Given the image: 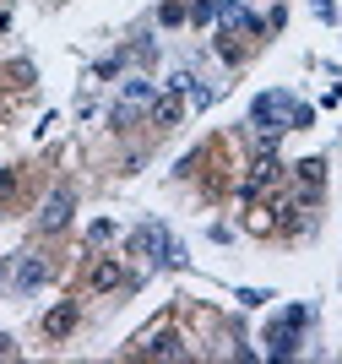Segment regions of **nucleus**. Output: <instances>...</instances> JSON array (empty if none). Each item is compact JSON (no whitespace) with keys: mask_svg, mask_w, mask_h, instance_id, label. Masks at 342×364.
Masks as SVG:
<instances>
[{"mask_svg":"<svg viewBox=\"0 0 342 364\" xmlns=\"http://www.w3.org/2000/svg\"><path fill=\"white\" fill-rule=\"evenodd\" d=\"M304 326H310V304H288L283 316L267 326V353H272V359H294Z\"/></svg>","mask_w":342,"mask_h":364,"instance_id":"1","label":"nucleus"},{"mask_svg":"<svg viewBox=\"0 0 342 364\" xmlns=\"http://www.w3.org/2000/svg\"><path fill=\"white\" fill-rule=\"evenodd\" d=\"M131 250H136V256H152L158 267H185V245H179L164 223H141L131 234Z\"/></svg>","mask_w":342,"mask_h":364,"instance_id":"2","label":"nucleus"},{"mask_svg":"<svg viewBox=\"0 0 342 364\" xmlns=\"http://www.w3.org/2000/svg\"><path fill=\"white\" fill-rule=\"evenodd\" d=\"M288 120H294V98H288V92H261V98L250 104V125L261 131V136L288 131Z\"/></svg>","mask_w":342,"mask_h":364,"instance_id":"3","label":"nucleus"},{"mask_svg":"<svg viewBox=\"0 0 342 364\" xmlns=\"http://www.w3.org/2000/svg\"><path fill=\"white\" fill-rule=\"evenodd\" d=\"M277 180H283V164H277V152H272V147H261V152H255V164H250V174H245V185H239V196L255 201L261 191H272Z\"/></svg>","mask_w":342,"mask_h":364,"instance_id":"4","label":"nucleus"},{"mask_svg":"<svg viewBox=\"0 0 342 364\" xmlns=\"http://www.w3.org/2000/svg\"><path fill=\"white\" fill-rule=\"evenodd\" d=\"M131 353H136V359H191V348H185L179 332H169V326H164V332H147Z\"/></svg>","mask_w":342,"mask_h":364,"instance_id":"5","label":"nucleus"},{"mask_svg":"<svg viewBox=\"0 0 342 364\" xmlns=\"http://www.w3.org/2000/svg\"><path fill=\"white\" fill-rule=\"evenodd\" d=\"M179 114H185V92H179V87H164V92L147 104V120L158 125V131H174Z\"/></svg>","mask_w":342,"mask_h":364,"instance_id":"6","label":"nucleus"},{"mask_svg":"<svg viewBox=\"0 0 342 364\" xmlns=\"http://www.w3.org/2000/svg\"><path fill=\"white\" fill-rule=\"evenodd\" d=\"M71 213H76V196L65 191V185H60L55 196L44 201V213H38V234H60V228L71 223Z\"/></svg>","mask_w":342,"mask_h":364,"instance_id":"7","label":"nucleus"},{"mask_svg":"<svg viewBox=\"0 0 342 364\" xmlns=\"http://www.w3.org/2000/svg\"><path fill=\"white\" fill-rule=\"evenodd\" d=\"M11 283H16V289H38V283H49V261L38 256V250L16 256L11 261Z\"/></svg>","mask_w":342,"mask_h":364,"instance_id":"8","label":"nucleus"},{"mask_svg":"<svg viewBox=\"0 0 342 364\" xmlns=\"http://www.w3.org/2000/svg\"><path fill=\"white\" fill-rule=\"evenodd\" d=\"M119 283H125V267H119L114 256H104V261H92V272H87V289L109 294V289H119Z\"/></svg>","mask_w":342,"mask_h":364,"instance_id":"9","label":"nucleus"},{"mask_svg":"<svg viewBox=\"0 0 342 364\" xmlns=\"http://www.w3.org/2000/svg\"><path fill=\"white\" fill-rule=\"evenodd\" d=\"M76 316H82V310H76L71 299L55 304V310L44 316V337H55V343H60V337H71V332H76Z\"/></svg>","mask_w":342,"mask_h":364,"instance_id":"10","label":"nucleus"},{"mask_svg":"<svg viewBox=\"0 0 342 364\" xmlns=\"http://www.w3.org/2000/svg\"><path fill=\"white\" fill-rule=\"evenodd\" d=\"M152 98H158V87H152L147 76H131V82H125V98H119V104H136V109H147Z\"/></svg>","mask_w":342,"mask_h":364,"instance_id":"11","label":"nucleus"},{"mask_svg":"<svg viewBox=\"0 0 342 364\" xmlns=\"http://www.w3.org/2000/svg\"><path fill=\"white\" fill-rule=\"evenodd\" d=\"M321 180H326V158H304V164H299V185L321 191Z\"/></svg>","mask_w":342,"mask_h":364,"instance_id":"12","label":"nucleus"},{"mask_svg":"<svg viewBox=\"0 0 342 364\" xmlns=\"http://www.w3.org/2000/svg\"><path fill=\"white\" fill-rule=\"evenodd\" d=\"M218 16V0H191V22H212Z\"/></svg>","mask_w":342,"mask_h":364,"instance_id":"13","label":"nucleus"},{"mask_svg":"<svg viewBox=\"0 0 342 364\" xmlns=\"http://www.w3.org/2000/svg\"><path fill=\"white\" fill-rule=\"evenodd\" d=\"M104 240H114V223H109V218H98V223L87 228V245H104Z\"/></svg>","mask_w":342,"mask_h":364,"instance_id":"14","label":"nucleus"},{"mask_svg":"<svg viewBox=\"0 0 342 364\" xmlns=\"http://www.w3.org/2000/svg\"><path fill=\"white\" fill-rule=\"evenodd\" d=\"M250 234H272V207H255L250 213Z\"/></svg>","mask_w":342,"mask_h":364,"instance_id":"15","label":"nucleus"},{"mask_svg":"<svg viewBox=\"0 0 342 364\" xmlns=\"http://www.w3.org/2000/svg\"><path fill=\"white\" fill-rule=\"evenodd\" d=\"M185 16H191V6H179V0H169V6H164V22H169V28H174V22H185Z\"/></svg>","mask_w":342,"mask_h":364,"instance_id":"16","label":"nucleus"},{"mask_svg":"<svg viewBox=\"0 0 342 364\" xmlns=\"http://www.w3.org/2000/svg\"><path fill=\"white\" fill-rule=\"evenodd\" d=\"M310 120H315V109L310 104H294V125H288V131H304Z\"/></svg>","mask_w":342,"mask_h":364,"instance_id":"17","label":"nucleus"},{"mask_svg":"<svg viewBox=\"0 0 342 364\" xmlns=\"http://www.w3.org/2000/svg\"><path fill=\"white\" fill-rule=\"evenodd\" d=\"M310 6H315V11H321V16H326V22H331V16H337V6H331V0H310Z\"/></svg>","mask_w":342,"mask_h":364,"instance_id":"18","label":"nucleus"}]
</instances>
